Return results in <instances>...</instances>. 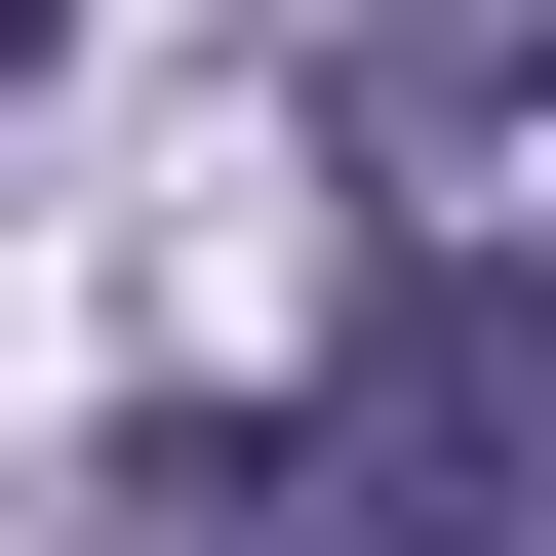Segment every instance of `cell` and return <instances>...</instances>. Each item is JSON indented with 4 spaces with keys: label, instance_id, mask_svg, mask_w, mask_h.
<instances>
[{
    "label": "cell",
    "instance_id": "obj_1",
    "mask_svg": "<svg viewBox=\"0 0 556 556\" xmlns=\"http://www.w3.org/2000/svg\"><path fill=\"white\" fill-rule=\"evenodd\" d=\"M119 517L160 556H556V278H358V358L160 397Z\"/></svg>",
    "mask_w": 556,
    "mask_h": 556
},
{
    "label": "cell",
    "instance_id": "obj_3",
    "mask_svg": "<svg viewBox=\"0 0 556 556\" xmlns=\"http://www.w3.org/2000/svg\"><path fill=\"white\" fill-rule=\"evenodd\" d=\"M40 40H80V0H0V80H40Z\"/></svg>",
    "mask_w": 556,
    "mask_h": 556
},
{
    "label": "cell",
    "instance_id": "obj_2",
    "mask_svg": "<svg viewBox=\"0 0 556 556\" xmlns=\"http://www.w3.org/2000/svg\"><path fill=\"white\" fill-rule=\"evenodd\" d=\"M318 160L397 278H556V0H358L318 40Z\"/></svg>",
    "mask_w": 556,
    "mask_h": 556
}]
</instances>
